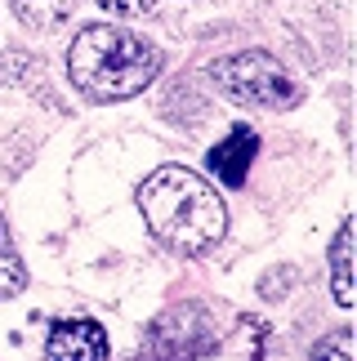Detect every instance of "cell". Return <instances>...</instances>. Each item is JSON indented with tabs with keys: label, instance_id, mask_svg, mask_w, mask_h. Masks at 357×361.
<instances>
[{
	"label": "cell",
	"instance_id": "1",
	"mask_svg": "<svg viewBox=\"0 0 357 361\" xmlns=\"http://www.w3.org/2000/svg\"><path fill=\"white\" fill-rule=\"evenodd\" d=\"M139 210L147 232L174 255H205L228 232V210L219 192L183 165H161L157 174L143 178Z\"/></svg>",
	"mask_w": 357,
	"mask_h": 361
},
{
	"label": "cell",
	"instance_id": "2",
	"mask_svg": "<svg viewBox=\"0 0 357 361\" xmlns=\"http://www.w3.org/2000/svg\"><path fill=\"white\" fill-rule=\"evenodd\" d=\"M67 72H72V85L90 99H103V103L134 99L157 80L161 54L143 36L94 23L85 32H76L72 49H67Z\"/></svg>",
	"mask_w": 357,
	"mask_h": 361
},
{
	"label": "cell",
	"instance_id": "3",
	"mask_svg": "<svg viewBox=\"0 0 357 361\" xmlns=\"http://www.w3.org/2000/svg\"><path fill=\"white\" fill-rule=\"evenodd\" d=\"M214 85L237 103H250V107H295L299 103V85L286 76V67L264 49H241L232 59H219L210 67Z\"/></svg>",
	"mask_w": 357,
	"mask_h": 361
},
{
	"label": "cell",
	"instance_id": "4",
	"mask_svg": "<svg viewBox=\"0 0 357 361\" xmlns=\"http://www.w3.org/2000/svg\"><path fill=\"white\" fill-rule=\"evenodd\" d=\"M255 152H259V134L250 130V125H237V130H232L224 143H214V147H210L205 165H210V174L219 178V183L241 188V183H246V174H250Z\"/></svg>",
	"mask_w": 357,
	"mask_h": 361
},
{
	"label": "cell",
	"instance_id": "5",
	"mask_svg": "<svg viewBox=\"0 0 357 361\" xmlns=\"http://www.w3.org/2000/svg\"><path fill=\"white\" fill-rule=\"evenodd\" d=\"M45 353H49V361H103L107 335L99 322H59Z\"/></svg>",
	"mask_w": 357,
	"mask_h": 361
},
{
	"label": "cell",
	"instance_id": "6",
	"mask_svg": "<svg viewBox=\"0 0 357 361\" xmlns=\"http://www.w3.org/2000/svg\"><path fill=\"white\" fill-rule=\"evenodd\" d=\"M349 255H353V224L344 219L331 241V286H335V303L339 308H353V268H349Z\"/></svg>",
	"mask_w": 357,
	"mask_h": 361
},
{
	"label": "cell",
	"instance_id": "7",
	"mask_svg": "<svg viewBox=\"0 0 357 361\" xmlns=\"http://www.w3.org/2000/svg\"><path fill=\"white\" fill-rule=\"evenodd\" d=\"M76 0H13V13L36 27V32H54V27H63L67 18H72Z\"/></svg>",
	"mask_w": 357,
	"mask_h": 361
},
{
	"label": "cell",
	"instance_id": "8",
	"mask_svg": "<svg viewBox=\"0 0 357 361\" xmlns=\"http://www.w3.org/2000/svg\"><path fill=\"white\" fill-rule=\"evenodd\" d=\"M23 290H27V268H23L18 250L9 245V228H5V219H0V299H13V295H23Z\"/></svg>",
	"mask_w": 357,
	"mask_h": 361
},
{
	"label": "cell",
	"instance_id": "9",
	"mask_svg": "<svg viewBox=\"0 0 357 361\" xmlns=\"http://www.w3.org/2000/svg\"><path fill=\"white\" fill-rule=\"evenodd\" d=\"M349 348H353V335H349V330H335V335H326V339L313 343L308 361H353Z\"/></svg>",
	"mask_w": 357,
	"mask_h": 361
},
{
	"label": "cell",
	"instance_id": "10",
	"mask_svg": "<svg viewBox=\"0 0 357 361\" xmlns=\"http://www.w3.org/2000/svg\"><path fill=\"white\" fill-rule=\"evenodd\" d=\"M99 5L107 13H121V18H139V13H147L157 0H99Z\"/></svg>",
	"mask_w": 357,
	"mask_h": 361
}]
</instances>
